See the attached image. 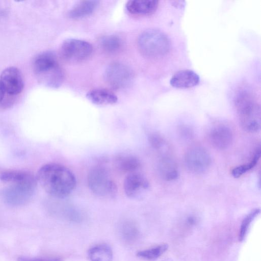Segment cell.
<instances>
[{"label": "cell", "instance_id": "obj_1", "mask_svg": "<svg viewBox=\"0 0 261 261\" xmlns=\"http://www.w3.org/2000/svg\"><path fill=\"white\" fill-rule=\"evenodd\" d=\"M36 177L43 189L56 198L68 196L76 184L73 172L66 167L57 163H48L42 166Z\"/></svg>", "mask_w": 261, "mask_h": 261}, {"label": "cell", "instance_id": "obj_2", "mask_svg": "<svg viewBox=\"0 0 261 261\" xmlns=\"http://www.w3.org/2000/svg\"><path fill=\"white\" fill-rule=\"evenodd\" d=\"M33 69L40 82L47 87L57 88L63 83L62 70L56 56L51 51L38 55L34 60Z\"/></svg>", "mask_w": 261, "mask_h": 261}, {"label": "cell", "instance_id": "obj_3", "mask_svg": "<svg viewBox=\"0 0 261 261\" xmlns=\"http://www.w3.org/2000/svg\"><path fill=\"white\" fill-rule=\"evenodd\" d=\"M235 105L242 127L248 132H257L260 127V108L252 93L240 92Z\"/></svg>", "mask_w": 261, "mask_h": 261}, {"label": "cell", "instance_id": "obj_4", "mask_svg": "<svg viewBox=\"0 0 261 261\" xmlns=\"http://www.w3.org/2000/svg\"><path fill=\"white\" fill-rule=\"evenodd\" d=\"M137 43L140 52L149 58L163 57L170 48L168 36L156 29H149L142 32L138 37Z\"/></svg>", "mask_w": 261, "mask_h": 261}, {"label": "cell", "instance_id": "obj_5", "mask_svg": "<svg viewBox=\"0 0 261 261\" xmlns=\"http://www.w3.org/2000/svg\"><path fill=\"white\" fill-rule=\"evenodd\" d=\"M88 184L91 191L97 196L112 198L117 192V187L108 170L102 166L93 167L88 175Z\"/></svg>", "mask_w": 261, "mask_h": 261}, {"label": "cell", "instance_id": "obj_6", "mask_svg": "<svg viewBox=\"0 0 261 261\" xmlns=\"http://www.w3.org/2000/svg\"><path fill=\"white\" fill-rule=\"evenodd\" d=\"M37 179L20 184H10L0 191V197L6 204L19 206L28 203L33 198Z\"/></svg>", "mask_w": 261, "mask_h": 261}, {"label": "cell", "instance_id": "obj_7", "mask_svg": "<svg viewBox=\"0 0 261 261\" xmlns=\"http://www.w3.org/2000/svg\"><path fill=\"white\" fill-rule=\"evenodd\" d=\"M93 48L85 40L68 39L65 40L60 47L62 57L71 62H80L88 59L92 55Z\"/></svg>", "mask_w": 261, "mask_h": 261}, {"label": "cell", "instance_id": "obj_8", "mask_svg": "<svg viewBox=\"0 0 261 261\" xmlns=\"http://www.w3.org/2000/svg\"><path fill=\"white\" fill-rule=\"evenodd\" d=\"M105 79L110 86L115 89L127 87L133 81L134 73L128 66L120 62H113L106 68Z\"/></svg>", "mask_w": 261, "mask_h": 261}, {"label": "cell", "instance_id": "obj_9", "mask_svg": "<svg viewBox=\"0 0 261 261\" xmlns=\"http://www.w3.org/2000/svg\"><path fill=\"white\" fill-rule=\"evenodd\" d=\"M187 169L194 173H201L206 171L211 163V156L203 147L194 146L187 150L184 158Z\"/></svg>", "mask_w": 261, "mask_h": 261}, {"label": "cell", "instance_id": "obj_10", "mask_svg": "<svg viewBox=\"0 0 261 261\" xmlns=\"http://www.w3.org/2000/svg\"><path fill=\"white\" fill-rule=\"evenodd\" d=\"M0 80L8 94L16 95L21 92L24 82L21 72L17 68L10 66L4 69Z\"/></svg>", "mask_w": 261, "mask_h": 261}, {"label": "cell", "instance_id": "obj_11", "mask_svg": "<svg viewBox=\"0 0 261 261\" xmlns=\"http://www.w3.org/2000/svg\"><path fill=\"white\" fill-rule=\"evenodd\" d=\"M149 186L146 178L137 171L127 174L124 181L123 188L127 197L137 199L142 196Z\"/></svg>", "mask_w": 261, "mask_h": 261}, {"label": "cell", "instance_id": "obj_12", "mask_svg": "<svg viewBox=\"0 0 261 261\" xmlns=\"http://www.w3.org/2000/svg\"><path fill=\"white\" fill-rule=\"evenodd\" d=\"M211 144L216 148L224 149L231 143L232 133L227 126L218 125L213 127L208 134Z\"/></svg>", "mask_w": 261, "mask_h": 261}, {"label": "cell", "instance_id": "obj_13", "mask_svg": "<svg viewBox=\"0 0 261 261\" xmlns=\"http://www.w3.org/2000/svg\"><path fill=\"white\" fill-rule=\"evenodd\" d=\"M200 81L199 75L194 71L184 69L178 71L171 77L170 84L175 88L185 89L197 85Z\"/></svg>", "mask_w": 261, "mask_h": 261}, {"label": "cell", "instance_id": "obj_14", "mask_svg": "<svg viewBox=\"0 0 261 261\" xmlns=\"http://www.w3.org/2000/svg\"><path fill=\"white\" fill-rule=\"evenodd\" d=\"M159 5L156 0H131L127 1L125 8L127 11L135 16H146L154 13Z\"/></svg>", "mask_w": 261, "mask_h": 261}, {"label": "cell", "instance_id": "obj_15", "mask_svg": "<svg viewBox=\"0 0 261 261\" xmlns=\"http://www.w3.org/2000/svg\"><path fill=\"white\" fill-rule=\"evenodd\" d=\"M86 96L91 102L99 106L113 105L118 101L117 96L113 92L102 88L91 90Z\"/></svg>", "mask_w": 261, "mask_h": 261}, {"label": "cell", "instance_id": "obj_16", "mask_svg": "<svg viewBox=\"0 0 261 261\" xmlns=\"http://www.w3.org/2000/svg\"><path fill=\"white\" fill-rule=\"evenodd\" d=\"M99 3L98 1H82L76 3L69 11L68 16L72 19H80L93 13Z\"/></svg>", "mask_w": 261, "mask_h": 261}, {"label": "cell", "instance_id": "obj_17", "mask_svg": "<svg viewBox=\"0 0 261 261\" xmlns=\"http://www.w3.org/2000/svg\"><path fill=\"white\" fill-rule=\"evenodd\" d=\"M116 168L120 172L128 174L138 171L141 167L140 160L132 155H120L115 160Z\"/></svg>", "mask_w": 261, "mask_h": 261}, {"label": "cell", "instance_id": "obj_18", "mask_svg": "<svg viewBox=\"0 0 261 261\" xmlns=\"http://www.w3.org/2000/svg\"><path fill=\"white\" fill-rule=\"evenodd\" d=\"M0 179L10 184H20L36 179L33 175L21 170H7L0 174Z\"/></svg>", "mask_w": 261, "mask_h": 261}, {"label": "cell", "instance_id": "obj_19", "mask_svg": "<svg viewBox=\"0 0 261 261\" xmlns=\"http://www.w3.org/2000/svg\"><path fill=\"white\" fill-rule=\"evenodd\" d=\"M119 229L120 236L125 243L133 244L139 238V231L136 224L133 221H123L120 224Z\"/></svg>", "mask_w": 261, "mask_h": 261}, {"label": "cell", "instance_id": "obj_20", "mask_svg": "<svg viewBox=\"0 0 261 261\" xmlns=\"http://www.w3.org/2000/svg\"><path fill=\"white\" fill-rule=\"evenodd\" d=\"M91 261H112L113 251L106 244H99L92 247L88 252Z\"/></svg>", "mask_w": 261, "mask_h": 261}, {"label": "cell", "instance_id": "obj_21", "mask_svg": "<svg viewBox=\"0 0 261 261\" xmlns=\"http://www.w3.org/2000/svg\"><path fill=\"white\" fill-rule=\"evenodd\" d=\"M159 170L165 179L171 181L176 179L178 175L176 165L168 156H163L160 162Z\"/></svg>", "mask_w": 261, "mask_h": 261}, {"label": "cell", "instance_id": "obj_22", "mask_svg": "<svg viewBox=\"0 0 261 261\" xmlns=\"http://www.w3.org/2000/svg\"><path fill=\"white\" fill-rule=\"evenodd\" d=\"M99 45L105 52L114 54L118 52L121 48L122 41L116 35H106L100 38Z\"/></svg>", "mask_w": 261, "mask_h": 261}, {"label": "cell", "instance_id": "obj_23", "mask_svg": "<svg viewBox=\"0 0 261 261\" xmlns=\"http://www.w3.org/2000/svg\"><path fill=\"white\" fill-rule=\"evenodd\" d=\"M168 247L167 244H162L148 249L140 251L137 252V255L145 260H155L167 250Z\"/></svg>", "mask_w": 261, "mask_h": 261}, {"label": "cell", "instance_id": "obj_24", "mask_svg": "<svg viewBox=\"0 0 261 261\" xmlns=\"http://www.w3.org/2000/svg\"><path fill=\"white\" fill-rule=\"evenodd\" d=\"M260 155V149L259 147L256 150L253 156L249 163L236 167L232 170V175L235 178H238L246 173L248 171L253 168L257 163L259 159Z\"/></svg>", "mask_w": 261, "mask_h": 261}, {"label": "cell", "instance_id": "obj_25", "mask_svg": "<svg viewBox=\"0 0 261 261\" xmlns=\"http://www.w3.org/2000/svg\"><path fill=\"white\" fill-rule=\"evenodd\" d=\"M260 210L256 208L248 214L243 219L240 229L239 231V240L240 242L245 239L250 224L255 219V218L259 214Z\"/></svg>", "mask_w": 261, "mask_h": 261}, {"label": "cell", "instance_id": "obj_26", "mask_svg": "<svg viewBox=\"0 0 261 261\" xmlns=\"http://www.w3.org/2000/svg\"><path fill=\"white\" fill-rule=\"evenodd\" d=\"M18 261H62V259L57 257H30L19 256Z\"/></svg>", "mask_w": 261, "mask_h": 261}, {"label": "cell", "instance_id": "obj_27", "mask_svg": "<svg viewBox=\"0 0 261 261\" xmlns=\"http://www.w3.org/2000/svg\"><path fill=\"white\" fill-rule=\"evenodd\" d=\"M149 141L151 145L154 148H160L164 144L162 138L159 135L153 134L149 136Z\"/></svg>", "mask_w": 261, "mask_h": 261}, {"label": "cell", "instance_id": "obj_28", "mask_svg": "<svg viewBox=\"0 0 261 261\" xmlns=\"http://www.w3.org/2000/svg\"><path fill=\"white\" fill-rule=\"evenodd\" d=\"M6 91L0 80V104L4 107Z\"/></svg>", "mask_w": 261, "mask_h": 261}]
</instances>
